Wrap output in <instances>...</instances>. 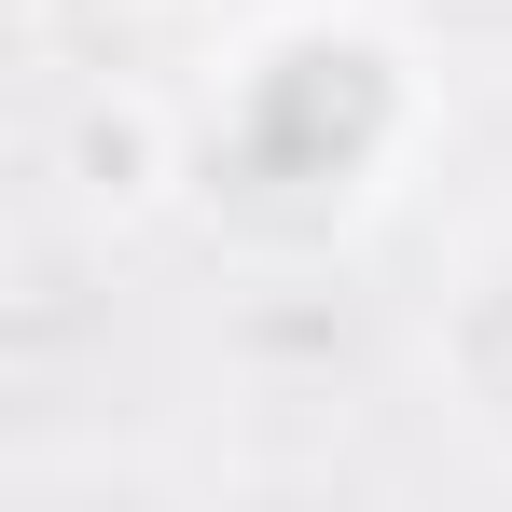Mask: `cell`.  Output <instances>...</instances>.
<instances>
[{"label":"cell","mask_w":512,"mask_h":512,"mask_svg":"<svg viewBox=\"0 0 512 512\" xmlns=\"http://www.w3.org/2000/svg\"><path fill=\"white\" fill-rule=\"evenodd\" d=\"M388 125V84L374 56H277L250 84V125H236V180L250 194H305V180H346Z\"/></svg>","instance_id":"6da1fadb"},{"label":"cell","mask_w":512,"mask_h":512,"mask_svg":"<svg viewBox=\"0 0 512 512\" xmlns=\"http://www.w3.org/2000/svg\"><path fill=\"white\" fill-rule=\"evenodd\" d=\"M485 360H499V374H512V305H499V333H485Z\"/></svg>","instance_id":"7a4b0ae2"}]
</instances>
